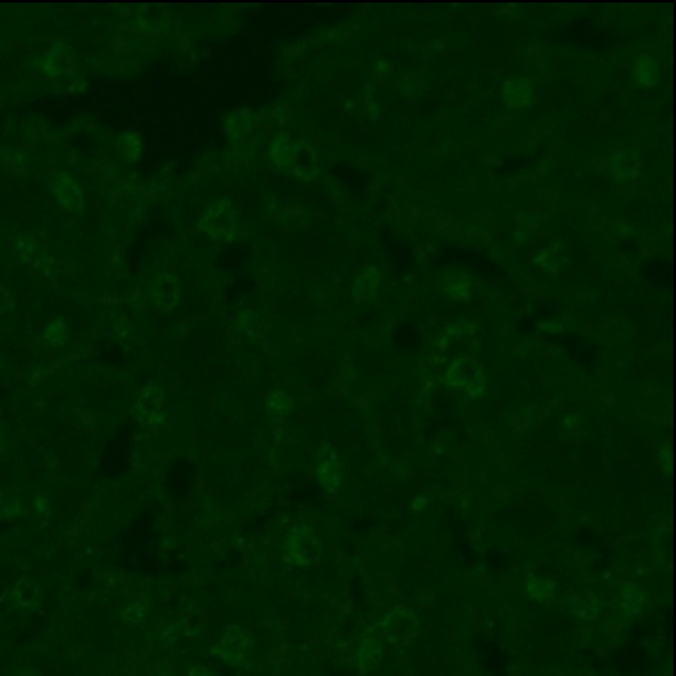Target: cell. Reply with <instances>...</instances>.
<instances>
[{"instance_id": "7a4b0ae2", "label": "cell", "mask_w": 676, "mask_h": 676, "mask_svg": "<svg viewBox=\"0 0 676 676\" xmlns=\"http://www.w3.org/2000/svg\"><path fill=\"white\" fill-rule=\"evenodd\" d=\"M633 81L639 86L657 85V61L650 56L639 57L637 63L633 66Z\"/></svg>"}, {"instance_id": "6da1fadb", "label": "cell", "mask_w": 676, "mask_h": 676, "mask_svg": "<svg viewBox=\"0 0 676 676\" xmlns=\"http://www.w3.org/2000/svg\"><path fill=\"white\" fill-rule=\"evenodd\" d=\"M505 103L510 109H525L532 103V86L526 78H513L506 81L503 89Z\"/></svg>"}]
</instances>
